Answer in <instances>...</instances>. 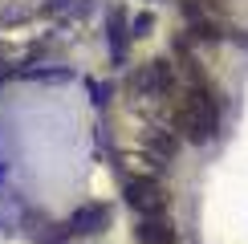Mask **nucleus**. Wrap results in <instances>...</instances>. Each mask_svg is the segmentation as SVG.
Listing matches in <instances>:
<instances>
[{"instance_id":"1","label":"nucleus","mask_w":248,"mask_h":244,"mask_svg":"<svg viewBox=\"0 0 248 244\" xmlns=\"http://www.w3.org/2000/svg\"><path fill=\"white\" fill-rule=\"evenodd\" d=\"M216 122H220V102L208 90V81L200 86H187L179 98V110H175V126L183 130L191 142H208L216 135Z\"/></svg>"},{"instance_id":"2","label":"nucleus","mask_w":248,"mask_h":244,"mask_svg":"<svg viewBox=\"0 0 248 244\" xmlns=\"http://www.w3.org/2000/svg\"><path fill=\"white\" fill-rule=\"evenodd\" d=\"M126 203L139 212V216H163V208H167V191H163L155 179L130 175L126 179Z\"/></svg>"},{"instance_id":"3","label":"nucleus","mask_w":248,"mask_h":244,"mask_svg":"<svg viewBox=\"0 0 248 244\" xmlns=\"http://www.w3.org/2000/svg\"><path fill=\"white\" fill-rule=\"evenodd\" d=\"M171 65L167 61H142L139 65V74H134V94H147V98H163L171 90Z\"/></svg>"},{"instance_id":"4","label":"nucleus","mask_w":248,"mask_h":244,"mask_svg":"<svg viewBox=\"0 0 248 244\" xmlns=\"http://www.w3.org/2000/svg\"><path fill=\"white\" fill-rule=\"evenodd\" d=\"M74 236H98V232H106L110 228V208L106 203H90V208H78L74 212V220L65 224Z\"/></svg>"},{"instance_id":"5","label":"nucleus","mask_w":248,"mask_h":244,"mask_svg":"<svg viewBox=\"0 0 248 244\" xmlns=\"http://www.w3.org/2000/svg\"><path fill=\"white\" fill-rule=\"evenodd\" d=\"M134 236H139V244H175L179 240L175 236V224L167 216H142L134 224Z\"/></svg>"},{"instance_id":"6","label":"nucleus","mask_w":248,"mask_h":244,"mask_svg":"<svg viewBox=\"0 0 248 244\" xmlns=\"http://www.w3.org/2000/svg\"><path fill=\"white\" fill-rule=\"evenodd\" d=\"M147 151H151V159H171L175 151H179V138L171 135V130H163V126H151L147 130Z\"/></svg>"},{"instance_id":"7","label":"nucleus","mask_w":248,"mask_h":244,"mask_svg":"<svg viewBox=\"0 0 248 244\" xmlns=\"http://www.w3.org/2000/svg\"><path fill=\"white\" fill-rule=\"evenodd\" d=\"M110 57L114 61L126 57V16H122L118 8L110 13Z\"/></svg>"},{"instance_id":"8","label":"nucleus","mask_w":248,"mask_h":244,"mask_svg":"<svg viewBox=\"0 0 248 244\" xmlns=\"http://www.w3.org/2000/svg\"><path fill=\"white\" fill-rule=\"evenodd\" d=\"M81 8H86L81 0H49L45 13H49V16H65V13H81Z\"/></svg>"},{"instance_id":"9","label":"nucleus","mask_w":248,"mask_h":244,"mask_svg":"<svg viewBox=\"0 0 248 244\" xmlns=\"http://www.w3.org/2000/svg\"><path fill=\"white\" fill-rule=\"evenodd\" d=\"M130 29H134V37H147L151 29H155V16H151V13H142V16H134V25H130Z\"/></svg>"},{"instance_id":"10","label":"nucleus","mask_w":248,"mask_h":244,"mask_svg":"<svg viewBox=\"0 0 248 244\" xmlns=\"http://www.w3.org/2000/svg\"><path fill=\"white\" fill-rule=\"evenodd\" d=\"M29 77H41V81H69V69H37Z\"/></svg>"},{"instance_id":"11","label":"nucleus","mask_w":248,"mask_h":244,"mask_svg":"<svg viewBox=\"0 0 248 244\" xmlns=\"http://www.w3.org/2000/svg\"><path fill=\"white\" fill-rule=\"evenodd\" d=\"M0 77H4V69H0Z\"/></svg>"}]
</instances>
